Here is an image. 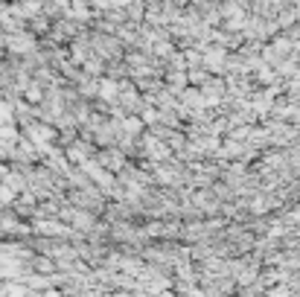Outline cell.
Wrapping results in <instances>:
<instances>
[{"label": "cell", "instance_id": "1", "mask_svg": "<svg viewBox=\"0 0 300 297\" xmlns=\"http://www.w3.org/2000/svg\"><path fill=\"white\" fill-rule=\"evenodd\" d=\"M32 268H35L38 274H53L56 271V262H53L50 254L47 257H32Z\"/></svg>", "mask_w": 300, "mask_h": 297}]
</instances>
